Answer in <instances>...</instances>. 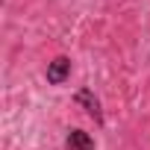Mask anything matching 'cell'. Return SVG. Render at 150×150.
<instances>
[{"instance_id": "6da1fadb", "label": "cell", "mask_w": 150, "mask_h": 150, "mask_svg": "<svg viewBox=\"0 0 150 150\" xmlns=\"http://www.w3.org/2000/svg\"><path fill=\"white\" fill-rule=\"evenodd\" d=\"M71 77V59L68 56H56L53 62H47V83L50 86H62Z\"/></svg>"}, {"instance_id": "7a4b0ae2", "label": "cell", "mask_w": 150, "mask_h": 150, "mask_svg": "<svg viewBox=\"0 0 150 150\" xmlns=\"http://www.w3.org/2000/svg\"><path fill=\"white\" fill-rule=\"evenodd\" d=\"M74 100H77V103H80V106H83V109H86L97 124H103V109H100V100L94 97V91H91V88H80Z\"/></svg>"}, {"instance_id": "3957f363", "label": "cell", "mask_w": 150, "mask_h": 150, "mask_svg": "<svg viewBox=\"0 0 150 150\" xmlns=\"http://www.w3.org/2000/svg\"><path fill=\"white\" fill-rule=\"evenodd\" d=\"M65 147H68V150H94V138H91L86 129H68Z\"/></svg>"}]
</instances>
